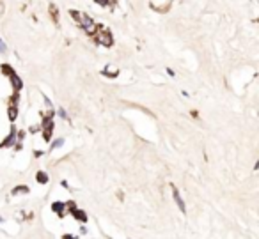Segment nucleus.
<instances>
[{"mask_svg":"<svg viewBox=\"0 0 259 239\" xmlns=\"http://www.w3.org/2000/svg\"><path fill=\"white\" fill-rule=\"evenodd\" d=\"M69 14H71V18L77 21V23H78V25L83 28V30H85V32H87V34H91V36H92V34L96 32L98 25L92 21V18H91V16H87L85 13H80V11H73V9H71V11H69Z\"/></svg>","mask_w":259,"mask_h":239,"instance_id":"1","label":"nucleus"},{"mask_svg":"<svg viewBox=\"0 0 259 239\" xmlns=\"http://www.w3.org/2000/svg\"><path fill=\"white\" fill-rule=\"evenodd\" d=\"M92 36H94V39L98 41L100 44H105V46H112V44H114V39H112L110 30L103 28L101 25H98V28H96V32H94Z\"/></svg>","mask_w":259,"mask_h":239,"instance_id":"2","label":"nucleus"},{"mask_svg":"<svg viewBox=\"0 0 259 239\" xmlns=\"http://www.w3.org/2000/svg\"><path fill=\"white\" fill-rule=\"evenodd\" d=\"M14 140H16V129H14V128H11V133L2 140L0 147H9V145H13V143H14Z\"/></svg>","mask_w":259,"mask_h":239,"instance_id":"3","label":"nucleus"},{"mask_svg":"<svg viewBox=\"0 0 259 239\" xmlns=\"http://www.w3.org/2000/svg\"><path fill=\"white\" fill-rule=\"evenodd\" d=\"M172 197H174V200H176V204H178V207H179L181 213H185L186 211V207H185V202H183V199H181L179 191H178V188L176 186H172Z\"/></svg>","mask_w":259,"mask_h":239,"instance_id":"4","label":"nucleus"},{"mask_svg":"<svg viewBox=\"0 0 259 239\" xmlns=\"http://www.w3.org/2000/svg\"><path fill=\"white\" fill-rule=\"evenodd\" d=\"M71 214H73V218L75 220H78V221H82V223H85L87 221V214L83 213V211H80V209H71Z\"/></svg>","mask_w":259,"mask_h":239,"instance_id":"5","label":"nucleus"},{"mask_svg":"<svg viewBox=\"0 0 259 239\" xmlns=\"http://www.w3.org/2000/svg\"><path fill=\"white\" fill-rule=\"evenodd\" d=\"M9 78H11V83H13V89H14V92H20V90H21V87H23L21 80L18 78V76H16L14 73H13V75L9 76Z\"/></svg>","mask_w":259,"mask_h":239,"instance_id":"6","label":"nucleus"},{"mask_svg":"<svg viewBox=\"0 0 259 239\" xmlns=\"http://www.w3.org/2000/svg\"><path fill=\"white\" fill-rule=\"evenodd\" d=\"M52 209H53V211L59 214L60 218L66 214V213H64V204H62V202H53V204H52Z\"/></svg>","mask_w":259,"mask_h":239,"instance_id":"7","label":"nucleus"},{"mask_svg":"<svg viewBox=\"0 0 259 239\" xmlns=\"http://www.w3.org/2000/svg\"><path fill=\"white\" fill-rule=\"evenodd\" d=\"M7 115H9V120H16V117H18V106L11 105L9 110H7Z\"/></svg>","mask_w":259,"mask_h":239,"instance_id":"8","label":"nucleus"},{"mask_svg":"<svg viewBox=\"0 0 259 239\" xmlns=\"http://www.w3.org/2000/svg\"><path fill=\"white\" fill-rule=\"evenodd\" d=\"M0 71H2V73H4L5 76H11V75L14 73V69H13V67H11L9 64H2V66H0Z\"/></svg>","mask_w":259,"mask_h":239,"instance_id":"9","label":"nucleus"},{"mask_svg":"<svg viewBox=\"0 0 259 239\" xmlns=\"http://www.w3.org/2000/svg\"><path fill=\"white\" fill-rule=\"evenodd\" d=\"M36 179H38V182H41V184H46V182L50 181V177H48V174H46V172H38Z\"/></svg>","mask_w":259,"mask_h":239,"instance_id":"10","label":"nucleus"},{"mask_svg":"<svg viewBox=\"0 0 259 239\" xmlns=\"http://www.w3.org/2000/svg\"><path fill=\"white\" fill-rule=\"evenodd\" d=\"M50 14H52L53 21L59 20V11H57V5H55V4H50Z\"/></svg>","mask_w":259,"mask_h":239,"instance_id":"11","label":"nucleus"},{"mask_svg":"<svg viewBox=\"0 0 259 239\" xmlns=\"http://www.w3.org/2000/svg\"><path fill=\"white\" fill-rule=\"evenodd\" d=\"M21 193H29V188L27 186H18L13 190V195H21Z\"/></svg>","mask_w":259,"mask_h":239,"instance_id":"12","label":"nucleus"},{"mask_svg":"<svg viewBox=\"0 0 259 239\" xmlns=\"http://www.w3.org/2000/svg\"><path fill=\"white\" fill-rule=\"evenodd\" d=\"M62 143H64V140H62V138H57V140H55V142H53V145H52V149H57V147H60Z\"/></svg>","mask_w":259,"mask_h":239,"instance_id":"13","label":"nucleus"},{"mask_svg":"<svg viewBox=\"0 0 259 239\" xmlns=\"http://www.w3.org/2000/svg\"><path fill=\"white\" fill-rule=\"evenodd\" d=\"M5 50H7V48H5V43L0 39V53H5Z\"/></svg>","mask_w":259,"mask_h":239,"instance_id":"14","label":"nucleus"},{"mask_svg":"<svg viewBox=\"0 0 259 239\" xmlns=\"http://www.w3.org/2000/svg\"><path fill=\"white\" fill-rule=\"evenodd\" d=\"M59 115L62 117V119H68V115H66V112H64V108H59Z\"/></svg>","mask_w":259,"mask_h":239,"instance_id":"15","label":"nucleus"},{"mask_svg":"<svg viewBox=\"0 0 259 239\" xmlns=\"http://www.w3.org/2000/svg\"><path fill=\"white\" fill-rule=\"evenodd\" d=\"M107 76H117V71H105Z\"/></svg>","mask_w":259,"mask_h":239,"instance_id":"16","label":"nucleus"},{"mask_svg":"<svg viewBox=\"0 0 259 239\" xmlns=\"http://www.w3.org/2000/svg\"><path fill=\"white\" fill-rule=\"evenodd\" d=\"M96 4H100V5H107V4H108V0H96Z\"/></svg>","mask_w":259,"mask_h":239,"instance_id":"17","label":"nucleus"},{"mask_svg":"<svg viewBox=\"0 0 259 239\" xmlns=\"http://www.w3.org/2000/svg\"><path fill=\"white\" fill-rule=\"evenodd\" d=\"M30 131H32V133H36V131H39V126H30Z\"/></svg>","mask_w":259,"mask_h":239,"instance_id":"18","label":"nucleus"},{"mask_svg":"<svg viewBox=\"0 0 259 239\" xmlns=\"http://www.w3.org/2000/svg\"><path fill=\"white\" fill-rule=\"evenodd\" d=\"M0 221H2V218H0Z\"/></svg>","mask_w":259,"mask_h":239,"instance_id":"19","label":"nucleus"}]
</instances>
